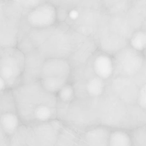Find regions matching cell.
Here are the masks:
<instances>
[{"label": "cell", "instance_id": "obj_1", "mask_svg": "<svg viewBox=\"0 0 146 146\" xmlns=\"http://www.w3.org/2000/svg\"><path fill=\"white\" fill-rule=\"evenodd\" d=\"M38 82L19 86L12 90L17 112L23 124L31 126L34 114L42 106L56 107L54 95L46 92Z\"/></svg>", "mask_w": 146, "mask_h": 146}, {"label": "cell", "instance_id": "obj_2", "mask_svg": "<svg viewBox=\"0 0 146 146\" xmlns=\"http://www.w3.org/2000/svg\"><path fill=\"white\" fill-rule=\"evenodd\" d=\"M25 55L15 48L4 49L0 55V76L5 80L8 90L17 87L25 70Z\"/></svg>", "mask_w": 146, "mask_h": 146}, {"label": "cell", "instance_id": "obj_3", "mask_svg": "<svg viewBox=\"0 0 146 146\" xmlns=\"http://www.w3.org/2000/svg\"><path fill=\"white\" fill-rule=\"evenodd\" d=\"M57 10L51 3L43 1L28 12L26 20L29 26L36 30H44L54 24Z\"/></svg>", "mask_w": 146, "mask_h": 146}, {"label": "cell", "instance_id": "obj_4", "mask_svg": "<svg viewBox=\"0 0 146 146\" xmlns=\"http://www.w3.org/2000/svg\"><path fill=\"white\" fill-rule=\"evenodd\" d=\"M31 126L37 146H55L59 134L64 129L61 121L56 119Z\"/></svg>", "mask_w": 146, "mask_h": 146}, {"label": "cell", "instance_id": "obj_5", "mask_svg": "<svg viewBox=\"0 0 146 146\" xmlns=\"http://www.w3.org/2000/svg\"><path fill=\"white\" fill-rule=\"evenodd\" d=\"M110 131L104 126L91 128L84 134V143L86 146H108Z\"/></svg>", "mask_w": 146, "mask_h": 146}, {"label": "cell", "instance_id": "obj_6", "mask_svg": "<svg viewBox=\"0 0 146 146\" xmlns=\"http://www.w3.org/2000/svg\"><path fill=\"white\" fill-rule=\"evenodd\" d=\"M9 146H37L31 126L22 124L10 138Z\"/></svg>", "mask_w": 146, "mask_h": 146}, {"label": "cell", "instance_id": "obj_7", "mask_svg": "<svg viewBox=\"0 0 146 146\" xmlns=\"http://www.w3.org/2000/svg\"><path fill=\"white\" fill-rule=\"evenodd\" d=\"M23 124L16 112H7L0 114V125L9 138L15 135Z\"/></svg>", "mask_w": 146, "mask_h": 146}, {"label": "cell", "instance_id": "obj_8", "mask_svg": "<svg viewBox=\"0 0 146 146\" xmlns=\"http://www.w3.org/2000/svg\"><path fill=\"white\" fill-rule=\"evenodd\" d=\"M133 138L128 131L121 129L110 131L108 146H133Z\"/></svg>", "mask_w": 146, "mask_h": 146}, {"label": "cell", "instance_id": "obj_9", "mask_svg": "<svg viewBox=\"0 0 146 146\" xmlns=\"http://www.w3.org/2000/svg\"><path fill=\"white\" fill-rule=\"evenodd\" d=\"M96 72L100 78H107L113 71V65L110 58L105 55H100L96 58L94 64Z\"/></svg>", "mask_w": 146, "mask_h": 146}, {"label": "cell", "instance_id": "obj_10", "mask_svg": "<svg viewBox=\"0 0 146 146\" xmlns=\"http://www.w3.org/2000/svg\"><path fill=\"white\" fill-rule=\"evenodd\" d=\"M40 85L46 92L51 94H57L65 85L64 78L49 77L41 78L39 81Z\"/></svg>", "mask_w": 146, "mask_h": 146}, {"label": "cell", "instance_id": "obj_11", "mask_svg": "<svg viewBox=\"0 0 146 146\" xmlns=\"http://www.w3.org/2000/svg\"><path fill=\"white\" fill-rule=\"evenodd\" d=\"M17 112L15 100L12 90H7L0 94V114Z\"/></svg>", "mask_w": 146, "mask_h": 146}, {"label": "cell", "instance_id": "obj_12", "mask_svg": "<svg viewBox=\"0 0 146 146\" xmlns=\"http://www.w3.org/2000/svg\"><path fill=\"white\" fill-rule=\"evenodd\" d=\"M87 90L89 95L92 97H99L104 92V84L102 81H100L98 78H95L88 83Z\"/></svg>", "mask_w": 146, "mask_h": 146}, {"label": "cell", "instance_id": "obj_13", "mask_svg": "<svg viewBox=\"0 0 146 146\" xmlns=\"http://www.w3.org/2000/svg\"><path fill=\"white\" fill-rule=\"evenodd\" d=\"M57 98L60 102L68 103L73 101L75 93L73 88L70 85H65L57 94Z\"/></svg>", "mask_w": 146, "mask_h": 146}, {"label": "cell", "instance_id": "obj_14", "mask_svg": "<svg viewBox=\"0 0 146 146\" xmlns=\"http://www.w3.org/2000/svg\"><path fill=\"white\" fill-rule=\"evenodd\" d=\"M131 42L134 48L137 50H142L145 44V35L142 32L137 33L132 38Z\"/></svg>", "mask_w": 146, "mask_h": 146}, {"label": "cell", "instance_id": "obj_15", "mask_svg": "<svg viewBox=\"0 0 146 146\" xmlns=\"http://www.w3.org/2000/svg\"><path fill=\"white\" fill-rule=\"evenodd\" d=\"M146 87L144 85L139 92L137 97V103L141 108L145 109L146 107Z\"/></svg>", "mask_w": 146, "mask_h": 146}, {"label": "cell", "instance_id": "obj_16", "mask_svg": "<svg viewBox=\"0 0 146 146\" xmlns=\"http://www.w3.org/2000/svg\"><path fill=\"white\" fill-rule=\"evenodd\" d=\"M20 2L19 5L25 7H29L31 9L37 6L43 1H18Z\"/></svg>", "mask_w": 146, "mask_h": 146}, {"label": "cell", "instance_id": "obj_17", "mask_svg": "<svg viewBox=\"0 0 146 146\" xmlns=\"http://www.w3.org/2000/svg\"><path fill=\"white\" fill-rule=\"evenodd\" d=\"M10 138L5 134L0 125V146H9Z\"/></svg>", "mask_w": 146, "mask_h": 146}, {"label": "cell", "instance_id": "obj_18", "mask_svg": "<svg viewBox=\"0 0 146 146\" xmlns=\"http://www.w3.org/2000/svg\"><path fill=\"white\" fill-rule=\"evenodd\" d=\"M8 90L5 80L0 76V94Z\"/></svg>", "mask_w": 146, "mask_h": 146}, {"label": "cell", "instance_id": "obj_19", "mask_svg": "<svg viewBox=\"0 0 146 146\" xmlns=\"http://www.w3.org/2000/svg\"><path fill=\"white\" fill-rule=\"evenodd\" d=\"M69 17L73 20H76L79 17V13L76 10H72L69 13Z\"/></svg>", "mask_w": 146, "mask_h": 146}, {"label": "cell", "instance_id": "obj_20", "mask_svg": "<svg viewBox=\"0 0 146 146\" xmlns=\"http://www.w3.org/2000/svg\"><path fill=\"white\" fill-rule=\"evenodd\" d=\"M3 12V5L1 3H0V18H1L2 17Z\"/></svg>", "mask_w": 146, "mask_h": 146}]
</instances>
